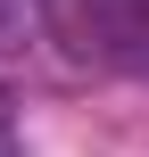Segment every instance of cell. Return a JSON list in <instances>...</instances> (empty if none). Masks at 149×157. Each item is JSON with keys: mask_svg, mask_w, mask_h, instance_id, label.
Segmentation results:
<instances>
[{"mask_svg": "<svg viewBox=\"0 0 149 157\" xmlns=\"http://www.w3.org/2000/svg\"><path fill=\"white\" fill-rule=\"evenodd\" d=\"M0 157H17V124H8V108H0Z\"/></svg>", "mask_w": 149, "mask_h": 157, "instance_id": "2", "label": "cell"}, {"mask_svg": "<svg viewBox=\"0 0 149 157\" xmlns=\"http://www.w3.org/2000/svg\"><path fill=\"white\" fill-rule=\"evenodd\" d=\"M17 25H25V0H0V41H8Z\"/></svg>", "mask_w": 149, "mask_h": 157, "instance_id": "1", "label": "cell"}]
</instances>
